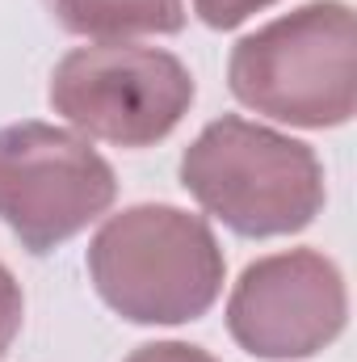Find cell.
<instances>
[{
  "instance_id": "6da1fadb",
  "label": "cell",
  "mask_w": 357,
  "mask_h": 362,
  "mask_svg": "<svg viewBox=\"0 0 357 362\" xmlns=\"http://www.w3.org/2000/svg\"><path fill=\"white\" fill-rule=\"evenodd\" d=\"M223 249L202 215L169 202L126 206L89 245L97 295L131 325H189L223 295Z\"/></svg>"
},
{
  "instance_id": "7a4b0ae2",
  "label": "cell",
  "mask_w": 357,
  "mask_h": 362,
  "mask_svg": "<svg viewBox=\"0 0 357 362\" xmlns=\"http://www.w3.org/2000/svg\"><path fill=\"white\" fill-rule=\"evenodd\" d=\"M181 185L206 215L248 240L311 228L328 198L311 144L240 114L202 127L181 156Z\"/></svg>"
},
{
  "instance_id": "3957f363",
  "label": "cell",
  "mask_w": 357,
  "mask_h": 362,
  "mask_svg": "<svg viewBox=\"0 0 357 362\" xmlns=\"http://www.w3.org/2000/svg\"><path fill=\"white\" fill-rule=\"evenodd\" d=\"M240 105L273 122L324 131L357 110V25L345 0H311L240 38L227 64Z\"/></svg>"
},
{
  "instance_id": "277c9868",
  "label": "cell",
  "mask_w": 357,
  "mask_h": 362,
  "mask_svg": "<svg viewBox=\"0 0 357 362\" xmlns=\"http://www.w3.org/2000/svg\"><path fill=\"white\" fill-rule=\"evenodd\" d=\"M51 110L85 139L152 148L189 114L198 85L177 55L135 42H97L68 51L51 72Z\"/></svg>"
},
{
  "instance_id": "5b68a950",
  "label": "cell",
  "mask_w": 357,
  "mask_h": 362,
  "mask_svg": "<svg viewBox=\"0 0 357 362\" xmlns=\"http://www.w3.org/2000/svg\"><path fill=\"white\" fill-rule=\"evenodd\" d=\"M114 198L118 177L85 135L51 122L0 127V223L30 253L59 249Z\"/></svg>"
},
{
  "instance_id": "8992f818",
  "label": "cell",
  "mask_w": 357,
  "mask_h": 362,
  "mask_svg": "<svg viewBox=\"0 0 357 362\" xmlns=\"http://www.w3.org/2000/svg\"><path fill=\"white\" fill-rule=\"evenodd\" d=\"M349 291L332 257L290 249L257 257L227 299L231 341L265 362L311 358L345 333Z\"/></svg>"
},
{
  "instance_id": "52a82bcc",
  "label": "cell",
  "mask_w": 357,
  "mask_h": 362,
  "mask_svg": "<svg viewBox=\"0 0 357 362\" xmlns=\"http://www.w3.org/2000/svg\"><path fill=\"white\" fill-rule=\"evenodd\" d=\"M47 4L68 34L97 42L185 30V0H47Z\"/></svg>"
},
{
  "instance_id": "ba28073f",
  "label": "cell",
  "mask_w": 357,
  "mask_h": 362,
  "mask_svg": "<svg viewBox=\"0 0 357 362\" xmlns=\"http://www.w3.org/2000/svg\"><path fill=\"white\" fill-rule=\"evenodd\" d=\"M277 0H193V13L210 25V30H236L244 25L253 13H261Z\"/></svg>"
},
{
  "instance_id": "9c48e42d",
  "label": "cell",
  "mask_w": 357,
  "mask_h": 362,
  "mask_svg": "<svg viewBox=\"0 0 357 362\" xmlns=\"http://www.w3.org/2000/svg\"><path fill=\"white\" fill-rule=\"evenodd\" d=\"M21 320H25V299H21V286H17V278L8 274V266L0 262V358H4V354H8V346L17 341Z\"/></svg>"
},
{
  "instance_id": "30bf717a",
  "label": "cell",
  "mask_w": 357,
  "mask_h": 362,
  "mask_svg": "<svg viewBox=\"0 0 357 362\" xmlns=\"http://www.w3.org/2000/svg\"><path fill=\"white\" fill-rule=\"evenodd\" d=\"M126 362H219V358L206 354L202 346H189V341H147Z\"/></svg>"
}]
</instances>
